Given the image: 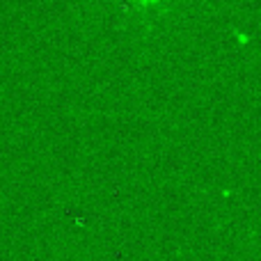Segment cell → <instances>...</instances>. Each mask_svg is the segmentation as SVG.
I'll list each match as a JSON object with an SVG mask.
<instances>
[{
    "instance_id": "1",
    "label": "cell",
    "mask_w": 261,
    "mask_h": 261,
    "mask_svg": "<svg viewBox=\"0 0 261 261\" xmlns=\"http://www.w3.org/2000/svg\"><path fill=\"white\" fill-rule=\"evenodd\" d=\"M133 5H140V7H153L156 3H161V0H130Z\"/></svg>"
}]
</instances>
